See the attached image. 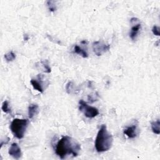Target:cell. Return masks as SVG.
<instances>
[{
	"label": "cell",
	"mask_w": 160,
	"mask_h": 160,
	"mask_svg": "<svg viewBox=\"0 0 160 160\" xmlns=\"http://www.w3.org/2000/svg\"><path fill=\"white\" fill-rule=\"evenodd\" d=\"M8 153L11 156L16 159H19L22 156L21 148L19 145L16 143H14L11 145L8 151Z\"/></svg>",
	"instance_id": "8992f818"
},
{
	"label": "cell",
	"mask_w": 160,
	"mask_h": 160,
	"mask_svg": "<svg viewBox=\"0 0 160 160\" xmlns=\"http://www.w3.org/2000/svg\"><path fill=\"white\" fill-rule=\"evenodd\" d=\"M79 109L80 112H83L84 116L88 118H93L100 113L99 110L97 108L88 105L87 103L82 100L79 101Z\"/></svg>",
	"instance_id": "277c9868"
},
{
	"label": "cell",
	"mask_w": 160,
	"mask_h": 160,
	"mask_svg": "<svg viewBox=\"0 0 160 160\" xmlns=\"http://www.w3.org/2000/svg\"><path fill=\"white\" fill-rule=\"evenodd\" d=\"M151 129L153 132L156 134H160V130H159V126H160V121L159 119L157 120L151 122Z\"/></svg>",
	"instance_id": "7c38bea8"
},
{
	"label": "cell",
	"mask_w": 160,
	"mask_h": 160,
	"mask_svg": "<svg viewBox=\"0 0 160 160\" xmlns=\"http://www.w3.org/2000/svg\"><path fill=\"white\" fill-rule=\"evenodd\" d=\"M24 40L27 41V40H28V35H27V34H24Z\"/></svg>",
	"instance_id": "d6986e66"
},
{
	"label": "cell",
	"mask_w": 160,
	"mask_h": 160,
	"mask_svg": "<svg viewBox=\"0 0 160 160\" xmlns=\"http://www.w3.org/2000/svg\"><path fill=\"white\" fill-rule=\"evenodd\" d=\"M138 126L137 125H134L131 126H129L125 128L123 130V133L126 134L129 138H136L138 134Z\"/></svg>",
	"instance_id": "52a82bcc"
},
{
	"label": "cell",
	"mask_w": 160,
	"mask_h": 160,
	"mask_svg": "<svg viewBox=\"0 0 160 160\" xmlns=\"http://www.w3.org/2000/svg\"><path fill=\"white\" fill-rule=\"evenodd\" d=\"M39 106L37 104H31L28 107V117L29 119H33L38 113Z\"/></svg>",
	"instance_id": "ba28073f"
},
{
	"label": "cell",
	"mask_w": 160,
	"mask_h": 160,
	"mask_svg": "<svg viewBox=\"0 0 160 160\" xmlns=\"http://www.w3.org/2000/svg\"><path fill=\"white\" fill-rule=\"evenodd\" d=\"M73 87H74V84L72 82H69L66 84V91L68 93H71L72 91H73Z\"/></svg>",
	"instance_id": "e0dca14e"
},
{
	"label": "cell",
	"mask_w": 160,
	"mask_h": 160,
	"mask_svg": "<svg viewBox=\"0 0 160 160\" xmlns=\"http://www.w3.org/2000/svg\"><path fill=\"white\" fill-rule=\"evenodd\" d=\"M93 50L95 54L98 57H100L109 51L110 48V45L108 44H105L102 41H95L93 43Z\"/></svg>",
	"instance_id": "5b68a950"
},
{
	"label": "cell",
	"mask_w": 160,
	"mask_h": 160,
	"mask_svg": "<svg viewBox=\"0 0 160 160\" xmlns=\"http://www.w3.org/2000/svg\"><path fill=\"white\" fill-rule=\"evenodd\" d=\"M152 32L155 35L159 36L160 35V34H159V28L158 26H154L153 27V28H152Z\"/></svg>",
	"instance_id": "ac0fdd59"
},
{
	"label": "cell",
	"mask_w": 160,
	"mask_h": 160,
	"mask_svg": "<svg viewBox=\"0 0 160 160\" xmlns=\"http://www.w3.org/2000/svg\"><path fill=\"white\" fill-rule=\"evenodd\" d=\"M30 83H31V84H32V85L33 86V88L34 90L40 92V93H43L44 90H43V88L42 84L41 83H40L39 81H37L36 79H31Z\"/></svg>",
	"instance_id": "8fae6325"
},
{
	"label": "cell",
	"mask_w": 160,
	"mask_h": 160,
	"mask_svg": "<svg viewBox=\"0 0 160 160\" xmlns=\"http://www.w3.org/2000/svg\"><path fill=\"white\" fill-rule=\"evenodd\" d=\"M28 123L29 121L26 119H14L10 125L11 133L18 139H20L23 138Z\"/></svg>",
	"instance_id": "3957f363"
},
{
	"label": "cell",
	"mask_w": 160,
	"mask_h": 160,
	"mask_svg": "<svg viewBox=\"0 0 160 160\" xmlns=\"http://www.w3.org/2000/svg\"><path fill=\"white\" fill-rule=\"evenodd\" d=\"M80 150L81 145L78 142L71 137L65 136L59 140L55 152L61 159H65L70 155H72L74 157H76Z\"/></svg>",
	"instance_id": "6da1fadb"
},
{
	"label": "cell",
	"mask_w": 160,
	"mask_h": 160,
	"mask_svg": "<svg viewBox=\"0 0 160 160\" xmlns=\"http://www.w3.org/2000/svg\"><path fill=\"white\" fill-rule=\"evenodd\" d=\"M47 6L50 11L54 12L57 10V7H56V5H55L54 4V1H47Z\"/></svg>",
	"instance_id": "2e32d148"
},
{
	"label": "cell",
	"mask_w": 160,
	"mask_h": 160,
	"mask_svg": "<svg viewBox=\"0 0 160 160\" xmlns=\"http://www.w3.org/2000/svg\"><path fill=\"white\" fill-rule=\"evenodd\" d=\"M1 109L5 113H11V109L9 108V103L7 101H4L3 103Z\"/></svg>",
	"instance_id": "5bb4252c"
},
{
	"label": "cell",
	"mask_w": 160,
	"mask_h": 160,
	"mask_svg": "<svg viewBox=\"0 0 160 160\" xmlns=\"http://www.w3.org/2000/svg\"><path fill=\"white\" fill-rule=\"evenodd\" d=\"M74 53L78 54L80 56H81L84 58H87L88 57V54L81 47H79L78 45H75L74 47Z\"/></svg>",
	"instance_id": "30bf717a"
},
{
	"label": "cell",
	"mask_w": 160,
	"mask_h": 160,
	"mask_svg": "<svg viewBox=\"0 0 160 160\" xmlns=\"http://www.w3.org/2000/svg\"><path fill=\"white\" fill-rule=\"evenodd\" d=\"M43 66L44 68H45V71L47 73H50L51 71V68L50 67V66H49V64H48V60H44V61H41Z\"/></svg>",
	"instance_id": "9a60e30c"
},
{
	"label": "cell",
	"mask_w": 160,
	"mask_h": 160,
	"mask_svg": "<svg viewBox=\"0 0 160 160\" xmlns=\"http://www.w3.org/2000/svg\"><path fill=\"white\" fill-rule=\"evenodd\" d=\"M141 29V24H137L136 25L133 26L131 29V32L130 33V37L132 40H134L136 39L137 34L139 32V29Z\"/></svg>",
	"instance_id": "9c48e42d"
},
{
	"label": "cell",
	"mask_w": 160,
	"mask_h": 160,
	"mask_svg": "<svg viewBox=\"0 0 160 160\" xmlns=\"http://www.w3.org/2000/svg\"><path fill=\"white\" fill-rule=\"evenodd\" d=\"M113 137L105 125H103L98 131L95 139V148L97 152L102 153L108 151L113 145Z\"/></svg>",
	"instance_id": "7a4b0ae2"
},
{
	"label": "cell",
	"mask_w": 160,
	"mask_h": 160,
	"mask_svg": "<svg viewBox=\"0 0 160 160\" xmlns=\"http://www.w3.org/2000/svg\"><path fill=\"white\" fill-rule=\"evenodd\" d=\"M4 58L7 62H11V61H13L15 59L16 54L13 51H10L4 54Z\"/></svg>",
	"instance_id": "4fadbf2b"
}]
</instances>
